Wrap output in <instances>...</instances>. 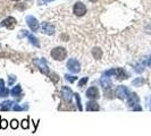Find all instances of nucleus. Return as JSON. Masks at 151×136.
Segmentation results:
<instances>
[{
    "mask_svg": "<svg viewBox=\"0 0 151 136\" xmlns=\"http://www.w3.org/2000/svg\"><path fill=\"white\" fill-rule=\"evenodd\" d=\"M103 74H106V75H108V76L110 77L114 76L116 79H118V81H123V79L128 78V74L126 73L123 68H111L109 70L105 72Z\"/></svg>",
    "mask_w": 151,
    "mask_h": 136,
    "instance_id": "obj_1",
    "label": "nucleus"
},
{
    "mask_svg": "<svg viewBox=\"0 0 151 136\" xmlns=\"http://www.w3.org/2000/svg\"><path fill=\"white\" fill-rule=\"evenodd\" d=\"M127 100V106L134 111H141L142 108L140 107V99L137 96L136 93H130L128 98L126 99Z\"/></svg>",
    "mask_w": 151,
    "mask_h": 136,
    "instance_id": "obj_2",
    "label": "nucleus"
},
{
    "mask_svg": "<svg viewBox=\"0 0 151 136\" xmlns=\"http://www.w3.org/2000/svg\"><path fill=\"white\" fill-rule=\"evenodd\" d=\"M51 57L53 58L55 60H57V61H61V60H64L66 57H67V51L65 48H61V47H57V48H55V49H52L50 52Z\"/></svg>",
    "mask_w": 151,
    "mask_h": 136,
    "instance_id": "obj_3",
    "label": "nucleus"
},
{
    "mask_svg": "<svg viewBox=\"0 0 151 136\" xmlns=\"http://www.w3.org/2000/svg\"><path fill=\"white\" fill-rule=\"evenodd\" d=\"M67 69L71 73H73V74H77V73L81 70V64L78 62L77 59L71 58V59L67 61Z\"/></svg>",
    "mask_w": 151,
    "mask_h": 136,
    "instance_id": "obj_4",
    "label": "nucleus"
},
{
    "mask_svg": "<svg viewBox=\"0 0 151 136\" xmlns=\"http://www.w3.org/2000/svg\"><path fill=\"white\" fill-rule=\"evenodd\" d=\"M26 23H27V25H28V27L31 28L32 32H38V31H39L40 24H39L38 19H36L34 16H32V15L26 16Z\"/></svg>",
    "mask_w": 151,
    "mask_h": 136,
    "instance_id": "obj_5",
    "label": "nucleus"
},
{
    "mask_svg": "<svg viewBox=\"0 0 151 136\" xmlns=\"http://www.w3.org/2000/svg\"><path fill=\"white\" fill-rule=\"evenodd\" d=\"M34 64L38 66V68L41 70L42 73L44 74H49V66H48V62L47 60L43 59V58H38V59H34Z\"/></svg>",
    "mask_w": 151,
    "mask_h": 136,
    "instance_id": "obj_6",
    "label": "nucleus"
},
{
    "mask_svg": "<svg viewBox=\"0 0 151 136\" xmlns=\"http://www.w3.org/2000/svg\"><path fill=\"white\" fill-rule=\"evenodd\" d=\"M130 90L124 86V85H120V86H118L117 89H116V96L119 98V99H122V100H125L128 98V95H130Z\"/></svg>",
    "mask_w": 151,
    "mask_h": 136,
    "instance_id": "obj_7",
    "label": "nucleus"
},
{
    "mask_svg": "<svg viewBox=\"0 0 151 136\" xmlns=\"http://www.w3.org/2000/svg\"><path fill=\"white\" fill-rule=\"evenodd\" d=\"M61 95H63V99L66 102H68V103H71V102L73 101L74 93H73V91L68 86H63L61 87Z\"/></svg>",
    "mask_w": 151,
    "mask_h": 136,
    "instance_id": "obj_8",
    "label": "nucleus"
},
{
    "mask_svg": "<svg viewBox=\"0 0 151 136\" xmlns=\"http://www.w3.org/2000/svg\"><path fill=\"white\" fill-rule=\"evenodd\" d=\"M85 95H86L90 100H95V99H98V98L100 96L99 89H98L97 86H91V87H89V89L86 90Z\"/></svg>",
    "mask_w": 151,
    "mask_h": 136,
    "instance_id": "obj_9",
    "label": "nucleus"
},
{
    "mask_svg": "<svg viewBox=\"0 0 151 136\" xmlns=\"http://www.w3.org/2000/svg\"><path fill=\"white\" fill-rule=\"evenodd\" d=\"M73 13L75 14L76 16H83L86 14V7L83 2H76L74 5V8H73Z\"/></svg>",
    "mask_w": 151,
    "mask_h": 136,
    "instance_id": "obj_10",
    "label": "nucleus"
},
{
    "mask_svg": "<svg viewBox=\"0 0 151 136\" xmlns=\"http://www.w3.org/2000/svg\"><path fill=\"white\" fill-rule=\"evenodd\" d=\"M41 31L47 35H53L55 34V26L51 23L48 22H43L41 24Z\"/></svg>",
    "mask_w": 151,
    "mask_h": 136,
    "instance_id": "obj_11",
    "label": "nucleus"
},
{
    "mask_svg": "<svg viewBox=\"0 0 151 136\" xmlns=\"http://www.w3.org/2000/svg\"><path fill=\"white\" fill-rule=\"evenodd\" d=\"M16 19L14 17H7L6 19H4L1 23H0V26H4V27H7L8 30H11L14 28L15 25H16Z\"/></svg>",
    "mask_w": 151,
    "mask_h": 136,
    "instance_id": "obj_12",
    "label": "nucleus"
},
{
    "mask_svg": "<svg viewBox=\"0 0 151 136\" xmlns=\"http://www.w3.org/2000/svg\"><path fill=\"white\" fill-rule=\"evenodd\" d=\"M100 84H101V86L105 89V90L110 89V87H111V85H113L110 76L106 75V74H103V75L101 76V78H100Z\"/></svg>",
    "mask_w": 151,
    "mask_h": 136,
    "instance_id": "obj_13",
    "label": "nucleus"
},
{
    "mask_svg": "<svg viewBox=\"0 0 151 136\" xmlns=\"http://www.w3.org/2000/svg\"><path fill=\"white\" fill-rule=\"evenodd\" d=\"M21 32H22V33L24 34L25 36H27V39L30 40V42L32 43L33 45H35L36 48H39V47H40V43H39V40H38V39H36L35 36H34L33 34H30V33H28V31H25V30H23V31H21Z\"/></svg>",
    "mask_w": 151,
    "mask_h": 136,
    "instance_id": "obj_14",
    "label": "nucleus"
},
{
    "mask_svg": "<svg viewBox=\"0 0 151 136\" xmlns=\"http://www.w3.org/2000/svg\"><path fill=\"white\" fill-rule=\"evenodd\" d=\"M14 106V101L11 100H5L0 103V111H8L13 109Z\"/></svg>",
    "mask_w": 151,
    "mask_h": 136,
    "instance_id": "obj_15",
    "label": "nucleus"
},
{
    "mask_svg": "<svg viewBox=\"0 0 151 136\" xmlns=\"http://www.w3.org/2000/svg\"><path fill=\"white\" fill-rule=\"evenodd\" d=\"M10 93L9 90L5 86V82L4 79H0V98H6L8 96V94Z\"/></svg>",
    "mask_w": 151,
    "mask_h": 136,
    "instance_id": "obj_16",
    "label": "nucleus"
},
{
    "mask_svg": "<svg viewBox=\"0 0 151 136\" xmlns=\"http://www.w3.org/2000/svg\"><path fill=\"white\" fill-rule=\"evenodd\" d=\"M100 109V107H99V103H97L95 101H88L86 103V110L88 111H98Z\"/></svg>",
    "mask_w": 151,
    "mask_h": 136,
    "instance_id": "obj_17",
    "label": "nucleus"
},
{
    "mask_svg": "<svg viewBox=\"0 0 151 136\" xmlns=\"http://www.w3.org/2000/svg\"><path fill=\"white\" fill-rule=\"evenodd\" d=\"M10 94L13 95V96H15V98H19V96H22V86L19 84H17L11 91H10Z\"/></svg>",
    "mask_w": 151,
    "mask_h": 136,
    "instance_id": "obj_18",
    "label": "nucleus"
},
{
    "mask_svg": "<svg viewBox=\"0 0 151 136\" xmlns=\"http://www.w3.org/2000/svg\"><path fill=\"white\" fill-rule=\"evenodd\" d=\"M28 109V106L24 103V106H21V104H17V103H14V106H13V109L11 110L14 111H24V110H27Z\"/></svg>",
    "mask_w": 151,
    "mask_h": 136,
    "instance_id": "obj_19",
    "label": "nucleus"
},
{
    "mask_svg": "<svg viewBox=\"0 0 151 136\" xmlns=\"http://www.w3.org/2000/svg\"><path fill=\"white\" fill-rule=\"evenodd\" d=\"M92 55L95 59H100L101 56H102V52H101V50L99 48H94L92 50Z\"/></svg>",
    "mask_w": 151,
    "mask_h": 136,
    "instance_id": "obj_20",
    "label": "nucleus"
},
{
    "mask_svg": "<svg viewBox=\"0 0 151 136\" xmlns=\"http://www.w3.org/2000/svg\"><path fill=\"white\" fill-rule=\"evenodd\" d=\"M143 83H144V78H142V77H137V78H135L134 81L132 82V84L134 86H141Z\"/></svg>",
    "mask_w": 151,
    "mask_h": 136,
    "instance_id": "obj_21",
    "label": "nucleus"
},
{
    "mask_svg": "<svg viewBox=\"0 0 151 136\" xmlns=\"http://www.w3.org/2000/svg\"><path fill=\"white\" fill-rule=\"evenodd\" d=\"M74 96H75V99H76V104H77V109L82 111V109H83V108H82V104H81V98H80V94L74 93Z\"/></svg>",
    "mask_w": 151,
    "mask_h": 136,
    "instance_id": "obj_22",
    "label": "nucleus"
},
{
    "mask_svg": "<svg viewBox=\"0 0 151 136\" xmlns=\"http://www.w3.org/2000/svg\"><path fill=\"white\" fill-rule=\"evenodd\" d=\"M65 79L67 81V82H69V83H74L76 79H77V77L76 76H73V75H69V74H66L65 75Z\"/></svg>",
    "mask_w": 151,
    "mask_h": 136,
    "instance_id": "obj_23",
    "label": "nucleus"
},
{
    "mask_svg": "<svg viewBox=\"0 0 151 136\" xmlns=\"http://www.w3.org/2000/svg\"><path fill=\"white\" fill-rule=\"evenodd\" d=\"M17 77L15 76V75H9L8 76V85L9 86H11V85L14 84L15 82H16Z\"/></svg>",
    "mask_w": 151,
    "mask_h": 136,
    "instance_id": "obj_24",
    "label": "nucleus"
},
{
    "mask_svg": "<svg viewBox=\"0 0 151 136\" xmlns=\"http://www.w3.org/2000/svg\"><path fill=\"white\" fill-rule=\"evenodd\" d=\"M88 81H89V78H88V77H83V78L78 82V87H83L84 85L88 83Z\"/></svg>",
    "mask_w": 151,
    "mask_h": 136,
    "instance_id": "obj_25",
    "label": "nucleus"
},
{
    "mask_svg": "<svg viewBox=\"0 0 151 136\" xmlns=\"http://www.w3.org/2000/svg\"><path fill=\"white\" fill-rule=\"evenodd\" d=\"M8 126V121L7 120H5V119H1V123H0V128L1 129H6Z\"/></svg>",
    "mask_w": 151,
    "mask_h": 136,
    "instance_id": "obj_26",
    "label": "nucleus"
},
{
    "mask_svg": "<svg viewBox=\"0 0 151 136\" xmlns=\"http://www.w3.org/2000/svg\"><path fill=\"white\" fill-rule=\"evenodd\" d=\"M10 127L13 128V129H16L18 127V121H17L16 119H13L11 121H10Z\"/></svg>",
    "mask_w": 151,
    "mask_h": 136,
    "instance_id": "obj_27",
    "label": "nucleus"
},
{
    "mask_svg": "<svg viewBox=\"0 0 151 136\" xmlns=\"http://www.w3.org/2000/svg\"><path fill=\"white\" fill-rule=\"evenodd\" d=\"M22 128H23V129H27V128H28V120H27V119H24V120L22 121Z\"/></svg>",
    "mask_w": 151,
    "mask_h": 136,
    "instance_id": "obj_28",
    "label": "nucleus"
},
{
    "mask_svg": "<svg viewBox=\"0 0 151 136\" xmlns=\"http://www.w3.org/2000/svg\"><path fill=\"white\" fill-rule=\"evenodd\" d=\"M50 1H52V0H39V5H42V4H47V2H50Z\"/></svg>",
    "mask_w": 151,
    "mask_h": 136,
    "instance_id": "obj_29",
    "label": "nucleus"
},
{
    "mask_svg": "<svg viewBox=\"0 0 151 136\" xmlns=\"http://www.w3.org/2000/svg\"><path fill=\"white\" fill-rule=\"evenodd\" d=\"M148 66L151 68V56L149 57V59H148Z\"/></svg>",
    "mask_w": 151,
    "mask_h": 136,
    "instance_id": "obj_30",
    "label": "nucleus"
},
{
    "mask_svg": "<svg viewBox=\"0 0 151 136\" xmlns=\"http://www.w3.org/2000/svg\"><path fill=\"white\" fill-rule=\"evenodd\" d=\"M89 1H91V2H97L98 0H89Z\"/></svg>",
    "mask_w": 151,
    "mask_h": 136,
    "instance_id": "obj_31",
    "label": "nucleus"
},
{
    "mask_svg": "<svg viewBox=\"0 0 151 136\" xmlns=\"http://www.w3.org/2000/svg\"><path fill=\"white\" fill-rule=\"evenodd\" d=\"M150 104H151V100H150Z\"/></svg>",
    "mask_w": 151,
    "mask_h": 136,
    "instance_id": "obj_32",
    "label": "nucleus"
},
{
    "mask_svg": "<svg viewBox=\"0 0 151 136\" xmlns=\"http://www.w3.org/2000/svg\"><path fill=\"white\" fill-rule=\"evenodd\" d=\"M15 1H16V0H15Z\"/></svg>",
    "mask_w": 151,
    "mask_h": 136,
    "instance_id": "obj_33",
    "label": "nucleus"
}]
</instances>
